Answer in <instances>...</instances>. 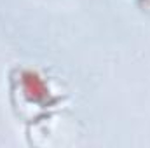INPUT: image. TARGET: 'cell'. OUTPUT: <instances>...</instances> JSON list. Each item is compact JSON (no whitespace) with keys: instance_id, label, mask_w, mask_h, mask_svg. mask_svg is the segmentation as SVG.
I'll return each instance as SVG.
<instances>
[{"instance_id":"6da1fadb","label":"cell","mask_w":150,"mask_h":148,"mask_svg":"<svg viewBox=\"0 0 150 148\" xmlns=\"http://www.w3.org/2000/svg\"><path fill=\"white\" fill-rule=\"evenodd\" d=\"M26 87H28V91L32 92V94H35V96H38V94H42V84L38 82V78L35 77V75H28V78H26Z\"/></svg>"}]
</instances>
